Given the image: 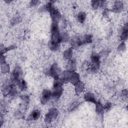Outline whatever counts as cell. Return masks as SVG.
<instances>
[{
	"mask_svg": "<svg viewBox=\"0 0 128 128\" xmlns=\"http://www.w3.org/2000/svg\"><path fill=\"white\" fill-rule=\"evenodd\" d=\"M49 12L50 13L51 16L53 20V23H58V21L61 18V14L60 12L54 7L52 8Z\"/></svg>",
	"mask_w": 128,
	"mask_h": 128,
	"instance_id": "cell-2",
	"label": "cell"
},
{
	"mask_svg": "<svg viewBox=\"0 0 128 128\" xmlns=\"http://www.w3.org/2000/svg\"><path fill=\"white\" fill-rule=\"evenodd\" d=\"M58 115V112L56 109L53 108L51 109L47 115L49 117V118L52 120L53 119H55L56 118Z\"/></svg>",
	"mask_w": 128,
	"mask_h": 128,
	"instance_id": "cell-10",
	"label": "cell"
},
{
	"mask_svg": "<svg viewBox=\"0 0 128 128\" xmlns=\"http://www.w3.org/2000/svg\"><path fill=\"white\" fill-rule=\"evenodd\" d=\"M123 95L125 96V97H127V96H128V92L127 91H124V92H123Z\"/></svg>",
	"mask_w": 128,
	"mask_h": 128,
	"instance_id": "cell-33",
	"label": "cell"
},
{
	"mask_svg": "<svg viewBox=\"0 0 128 128\" xmlns=\"http://www.w3.org/2000/svg\"><path fill=\"white\" fill-rule=\"evenodd\" d=\"M12 88L13 87L11 86V85H7V86H5L3 90V93L4 95L7 96L9 94H10V93L11 92Z\"/></svg>",
	"mask_w": 128,
	"mask_h": 128,
	"instance_id": "cell-17",
	"label": "cell"
},
{
	"mask_svg": "<svg viewBox=\"0 0 128 128\" xmlns=\"http://www.w3.org/2000/svg\"><path fill=\"white\" fill-rule=\"evenodd\" d=\"M1 63H5V58L4 56L3 55H2V54L1 55Z\"/></svg>",
	"mask_w": 128,
	"mask_h": 128,
	"instance_id": "cell-32",
	"label": "cell"
},
{
	"mask_svg": "<svg viewBox=\"0 0 128 128\" xmlns=\"http://www.w3.org/2000/svg\"><path fill=\"white\" fill-rule=\"evenodd\" d=\"M83 44L90 43L92 42V36L90 35H87L85 36L83 39L82 40Z\"/></svg>",
	"mask_w": 128,
	"mask_h": 128,
	"instance_id": "cell-19",
	"label": "cell"
},
{
	"mask_svg": "<svg viewBox=\"0 0 128 128\" xmlns=\"http://www.w3.org/2000/svg\"><path fill=\"white\" fill-rule=\"evenodd\" d=\"M80 81V76L79 75V74L75 72L72 71L71 74L69 82H70L71 83L75 85L77 84L78 82H79Z\"/></svg>",
	"mask_w": 128,
	"mask_h": 128,
	"instance_id": "cell-4",
	"label": "cell"
},
{
	"mask_svg": "<svg viewBox=\"0 0 128 128\" xmlns=\"http://www.w3.org/2000/svg\"><path fill=\"white\" fill-rule=\"evenodd\" d=\"M112 107V104L110 103H107L105 104V105L104 107V109L106 110H108L110 109Z\"/></svg>",
	"mask_w": 128,
	"mask_h": 128,
	"instance_id": "cell-28",
	"label": "cell"
},
{
	"mask_svg": "<svg viewBox=\"0 0 128 128\" xmlns=\"http://www.w3.org/2000/svg\"><path fill=\"white\" fill-rule=\"evenodd\" d=\"M50 48L52 51H57L59 49V45L58 44H53L51 43L50 45Z\"/></svg>",
	"mask_w": 128,
	"mask_h": 128,
	"instance_id": "cell-24",
	"label": "cell"
},
{
	"mask_svg": "<svg viewBox=\"0 0 128 128\" xmlns=\"http://www.w3.org/2000/svg\"><path fill=\"white\" fill-rule=\"evenodd\" d=\"M22 99L23 101V105L24 107L26 106L28 103L29 101V98L27 96H23L22 97Z\"/></svg>",
	"mask_w": 128,
	"mask_h": 128,
	"instance_id": "cell-25",
	"label": "cell"
},
{
	"mask_svg": "<svg viewBox=\"0 0 128 128\" xmlns=\"http://www.w3.org/2000/svg\"><path fill=\"white\" fill-rule=\"evenodd\" d=\"M76 62L74 60H71L68 63V65L67 66V70L69 71H74V69L76 67Z\"/></svg>",
	"mask_w": 128,
	"mask_h": 128,
	"instance_id": "cell-14",
	"label": "cell"
},
{
	"mask_svg": "<svg viewBox=\"0 0 128 128\" xmlns=\"http://www.w3.org/2000/svg\"><path fill=\"white\" fill-rule=\"evenodd\" d=\"M19 86L22 91H25L27 88V85L26 82L24 80H21L19 83Z\"/></svg>",
	"mask_w": 128,
	"mask_h": 128,
	"instance_id": "cell-21",
	"label": "cell"
},
{
	"mask_svg": "<svg viewBox=\"0 0 128 128\" xmlns=\"http://www.w3.org/2000/svg\"><path fill=\"white\" fill-rule=\"evenodd\" d=\"M61 74V70L56 64H54L48 71V75L54 78L57 79L59 78Z\"/></svg>",
	"mask_w": 128,
	"mask_h": 128,
	"instance_id": "cell-1",
	"label": "cell"
},
{
	"mask_svg": "<svg viewBox=\"0 0 128 128\" xmlns=\"http://www.w3.org/2000/svg\"><path fill=\"white\" fill-rule=\"evenodd\" d=\"M82 44H83V41L79 37H75L71 41V45L74 48L78 47Z\"/></svg>",
	"mask_w": 128,
	"mask_h": 128,
	"instance_id": "cell-7",
	"label": "cell"
},
{
	"mask_svg": "<svg viewBox=\"0 0 128 128\" xmlns=\"http://www.w3.org/2000/svg\"><path fill=\"white\" fill-rule=\"evenodd\" d=\"M86 15L84 12L80 13L78 15V19L79 22L81 23H83L85 22V20H86Z\"/></svg>",
	"mask_w": 128,
	"mask_h": 128,
	"instance_id": "cell-20",
	"label": "cell"
},
{
	"mask_svg": "<svg viewBox=\"0 0 128 128\" xmlns=\"http://www.w3.org/2000/svg\"><path fill=\"white\" fill-rule=\"evenodd\" d=\"M17 90L15 88H12V89L11 90V92L10 93V95H11V96H13V97H14L16 95H17Z\"/></svg>",
	"mask_w": 128,
	"mask_h": 128,
	"instance_id": "cell-26",
	"label": "cell"
},
{
	"mask_svg": "<svg viewBox=\"0 0 128 128\" xmlns=\"http://www.w3.org/2000/svg\"><path fill=\"white\" fill-rule=\"evenodd\" d=\"M96 112L97 113L101 114L103 112V111L104 110V107L102 106V105L100 102H96Z\"/></svg>",
	"mask_w": 128,
	"mask_h": 128,
	"instance_id": "cell-16",
	"label": "cell"
},
{
	"mask_svg": "<svg viewBox=\"0 0 128 128\" xmlns=\"http://www.w3.org/2000/svg\"><path fill=\"white\" fill-rule=\"evenodd\" d=\"M75 91L77 94L82 93L85 89L84 84L81 81L78 82L76 85H75Z\"/></svg>",
	"mask_w": 128,
	"mask_h": 128,
	"instance_id": "cell-11",
	"label": "cell"
},
{
	"mask_svg": "<svg viewBox=\"0 0 128 128\" xmlns=\"http://www.w3.org/2000/svg\"><path fill=\"white\" fill-rule=\"evenodd\" d=\"M1 71L3 73H7L10 71V67L6 62L1 63Z\"/></svg>",
	"mask_w": 128,
	"mask_h": 128,
	"instance_id": "cell-18",
	"label": "cell"
},
{
	"mask_svg": "<svg viewBox=\"0 0 128 128\" xmlns=\"http://www.w3.org/2000/svg\"><path fill=\"white\" fill-rule=\"evenodd\" d=\"M128 25L126 24V25L124 26L122 33L121 36V39L123 41H125L128 38Z\"/></svg>",
	"mask_w": 128,
	"mask_h": 128,
	"instance_id": "cell-13",
	"label": "cell"
},
{
	"mask_svg": "<svg viewBox=\"0 0 128 128\" xmlns=\"http://www.w3.org/2000/svg\"><path fill=\"white\" fill-rule=\"evenodd\" d=\"M62 41V36L59 32L52 34V40L51 42L52 43L59 45Z\"/></svg>",
	"mask_w": 128,
	"mask_h": 128,
	"instance_id": "cell-5",
	"label": "cell"
},
{
	"mask_svg": "<svg viewBox=\"0 0 128 128\" xmlns=\"http://www.w3.org/2000/svg\"><path fill=\"white\" fill-rule=\"evenodd\" d=\"M52 96V92L49 90H45L42 93L41 102L43 104H46Z\"/></svg>",
	"mask_w": 128,
	"mask_h": 128,
	"instance_id": "cell-3",
	"label": "cell"
},
{
	"mask_svg": "<svg viewBox=\"0 0 128 128\" xmlns=\"http://www.w3.org/2000/svg\"><path fill=\"white\" fill-rule=\"evenodd\" d=\"M16 117L18 118H21L23 117V113L20 111H17L16 113Z\"/></svg>",
	"mask_w": 128,
	"mask_h": 128,
	"instance_id": "cell-27",
	"label": "cell"
},
{
	"mask_svg": "<svg viewBox=\"0 0 128 128\" xmlns=\"http://www.w3.org/2000/svg\"><path fill=\"white\" fill-rule=\"evenodd\" d=\"M39 3V1H32L31 2V6H36L37 5H38V4Z\"/></svg>",
	"mask_w": 128,
	"mask_h": 128,
	"instance_id": "cell-30",
	"label": "cell"
},
{
	"mask_svg": "<svg viewBox=\"0 0 128 128\" xmlns=\"http://www.w3.org/2000/svg\"><path fill=\"white\" fill-rule=\"evenodd\" d=\"M40 116V112L39 110H35L31 113L29 116V119L31 120H36Z\"/></svg>",
	"mask_w": 128,
	"mask_h": 128,
	"instance_id": "cell-12",
	"label": "cell"
},
{
	"mask_svg": "<svg viewBox=\"0 0 128 128\" xmlns=\"http://www.w3.org/2000/svg\"><path fill=\"white\" fill-rule=\"evenodd\" d=\"M84 99L85 100L89 102H91L93 103H96V100L95 99V96L94 95L91 93H88L87 94H85L84 96Z\"/></svg>",
	"mask_w": 128,
	"mask_h": 128,
	"instance_id": "cell-9",
	"label": "cell"
},
{
	"mask_svg": "<svg viewBox=\"0 0 128 128\" xmlns=\"http://www.w3.org/2000/svg\"><path fill=\"white\" fill-rule=\"evenodd\" d=\"M12 23L14 24H16L19 22V19L18 18H15L12 20Z\"/></svg>",
	"mask_w": 128,
	"mask_h": 128,
	"instance_id": "cell-31",
	"label": "cell"
},
{
	"mask_svg": "<svg viewBox=\"0 0 128 128\" xmlns=\"http://www.w3.org/2000/svg\"><path fill=\"white\" fill-rule=\"evenodd\" d=\"M63 93V89L62 87L54 89V91L52 93V96L55 99H59Z\"/></svg>",
	"mask_w": 128,
	"mask_h": 128,
	"instance_id": "cell-6",
	"label": "cell"
},
{
	"mask_svg": "<svg viewBox=\"0 0 128 128\" xmlns=\"http://www.w3.org/2000/svg\"><path fill=\"white\" fill-rule=\"evenodd\" d=\"M64 57L66 59H71L73 56V50L72 49L69 48L64 52Z\"/></svg>",
	"mask_w": 128,
	"mask_h": 128,
	"instance_id": "cell-15",
	"label": "cell"
},
{
	"mask_svg": "<svg viewBox=\"0 0 128 128\" xmlns=\"http://www.w3.org/2000/svg\"><path fill=\"white\" fill-rule=\"evenodd\" d=\"M92 63H100V57L98 54H94L91 58Z\"/></svg>",
	"mask_w": 128,
	"mask_h": 128,
	"instance_id": "cell-22",
	"label": "cell"
},
{
	"mask_svg": "<svg viewBox=\"0 0 128 128\" xmlns=\"http://www.w3.org/2000/svg\"><path fill=\"white\" fill-rule=\"evenodd\" d=\"M125 48H126V46H125V44L122 43V44H121L119 46V48H118V50H119L120 51H123L125 50Z\"/></svg>",
	"mask_w": 128,
	"mask_h": 128,
	"instance_id": "cell-29",
	"label": "cell"
},
{
	"mask_svg": "<svg viewBox=\"0 0 128 128\" xmlns=\"http://www.w3.org/2000/svg\"><path fill=\"white\" fill-rule=\"evenodd\" d=\"M92 6L93 9H97L100 7V1H93L92 2Z\"/></svg>",
	"mask_w": 128,
	"mask_h": 128,
	"instance_id": "cell-23",
	"label": "cell"
},
{
	"mask_svg": "<svg viewBox=\"0 0 128 128\" xmlns=\"http://www.w3.org/2000/svg\"><path fill=\"white\" fill-rule=\"evenodd\" d=\"M123 8V4L121 1H116L113 7V11L116 13L121 11Z\"/></svg>",
	"mask_w": 128,
	"mask_h": 128,
	"instance_id": "cell-8",
	"label": "cell"
}]
</instances>
